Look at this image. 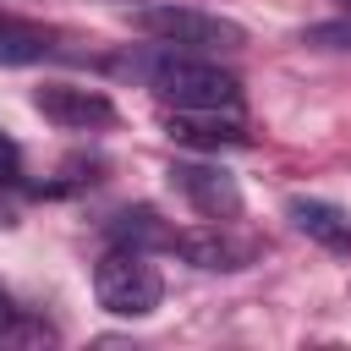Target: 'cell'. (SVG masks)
<instances>
[{"label":"cell","mask_w":351,"mask_h":351,"mask_svg":"<svg viewBox=\"0 0 351 351\" xmlns=\"http://www.w3.org/2000/svg\"><path fill=\"white\" fill-rule=\"evenodd\" d=\"M126 71H137L170 110H241V82L236 71H225L219 60L208 55H192V49H148V55H132Z\"/></svg>","instance_id":"obj_1"},{"label":"cell","mask_w":351,"mask_h":351,"mask_svg":"<svg viewBox=\"0 0 351 351\" xmlns=\"http://www.w3.org/2000/svg\"><path fill=\"white\" fill-rule=\"evenodd\" d=\"M93 296L115 318H148L165 302V280L143 247H110L93 263Z\"/></svg>","instance_id":"obj_2"},{"label":"cell","mask_w":351,"mask_h":351,"mask_svg":"<svg viewBox=\"0 0 351 351\" xmlns=\"http://www.w3.org/2000/svg\"><path fill=\"white\" fill-rule=\"evenodd\" d=\"M143 33H154L170 49H192V55H219V49H241L247 27L219 16V11H197V5H154L143 11Z\"/></svg>","instance_id":"obj_3"},{"label":"cell","mask_w":351,"mask_h":351,"mask_svg":"<svg viewBox=\"0 0 351 351\" xmlns=\"http://www.w3.org/2000/svg\"><path fill=\"white\" fill-rule=\"evenodd\" d=\"M170 186H176L203 219H214V225H230V219L241 214V186H236V176L219 170V165H192V159H181V165H170Z\"/></svg>","instance_id":"obj_4"},{"label":"cell","mask_w":351,"mask_h":351,"mask_svg":"<svg viewBox=\"0 0 351 351\" xmlns=\"http://www.w3.org/2000/svg\"><path fill=\"white\" fill-rule=\"evenodd\" d=\"M38 115L66 126V132H99V126H115V104L99 93V88H77V82H44L33 93Z\"/></svg>","instance_id":"obj_5"},{"label":"cell","mask_w":351,"mask_h":351,"mask_svg":"<svg viewBox=\"0 0 351 351\" xmlns=\"http://www.w3.org/2000/svg\"><path fill=\"white\" fill-rule=\"evenodd\" d=\"M165 252H181L192 269H208V274H230V269H247L252 263V247L236 241L225 225H197V230H170Z\"/></svg>","instance_id":"obj_6"},{"label":"cell","mask_w":351,"mask_h":351,"mask_svg":"<svg viewBox=\"0 0 351 351\" xmlns=\"http://www.w3.org/2000/svg\"><path fill=\"white\" fill-rule=\"evenodd\" d=\"M285 219H291L307 241H318L324 252H351V214H346V208H335V203H324V197H291V203H285Z\"/></svg>","instance_id":"obj_7"},{"label":"cell","mask_w":351,"mask_h":351,"mask_svg":"<svg viewBox=\"0 0 351 351\" xmlns=\"http://www.w3.org/2000/svg\"><path fill=\"white\" fill-rule=\"evenodd\" d=\"M170 137L192 143V148H225V143H247L241 132V110H170Z\"/></svg>","instance_id":"obj_8"},{"label":"cell","mask_w":351,"mask_h":351,"mask_svg":"<svg viewBox=\"0 0 351 351\" xmlns=\"http://www.w3.org/2000/svg\"><path fill=\"white\" fill-rule=\"evenodd\" d=\"M49 49H55L49 27H38V22H22V16L0 11V66H33V60H44Z\"/></svg>","instance_id":"obj_9"},{"label":"cell","mask_w":351,"mask_h":351,"mask_svg":"<svg viewBox=\"0 0 351 351\" xmlns=\"http://www.w3.org/2000/svg\"><path fill=\"white\" fill-rule=\"evenodd\" d=\"M104 236H110V247H143V252H154V247L170 241V230L159 225L154 208H121V214H110Z\"/></svg>","instance_id":"obj_10"},{"label":"cell","mask_w":351,"mask_h":351,"mask_svg":"<svg viewBox=\"0 0 351 351\" xmlns=\"http://www.w3.org/2000/svg\"><path fill=\"white\" fill-rule=\"evenodd\" d=\"M0 340H11V346H33V340H55V329H49L44 318H33L27 307H16V302L0 291Z\"/></svg>","instance_id":"obj_11"},{"label":"cell","mask_w":351,"mask_h":351,"mask_svg":"<svg viewBox=\"0 0 351 351\" xmlns=\"http://www.w3.org/2000/svg\"><path fill=\"white\" fill-rule=\"evenodd\" d=\"M302 44H313V49H340V55H351V16H335V22H313V27L302 33Z\"/></svg>","instance_id":"obj_12"},{"label":"cell","mask_w":351,"mask_h":351,"mask_svg":"<svg viewBox=\"0 0 351 351\" xmlns=\"http://www.w3.org/2000/svg\"><path fill=\"white\" fill-rule=\"evenodd\" d=\"M11 181H22V143L0 126V186H11Z\"/></svg>","instance_id":"obj_13"},{"label":"cell","mask_w":351,"mask_h":351,"mask_svg":"<svg viewBox=\"0 0 351 351\" xmlns=\"http://www.w3.org/2000/svg\"><path fill=\"white\" fill-rule=\"evenodd\" d=\"M346 5H351V0H346Z\"/></svg>","instance_id":"obj_14"}]
</instances>
